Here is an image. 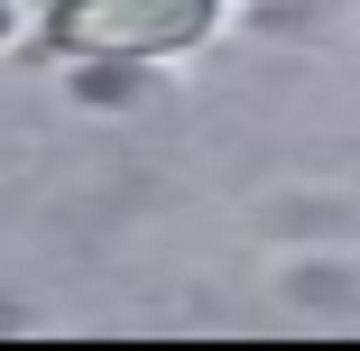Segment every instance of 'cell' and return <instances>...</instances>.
I'll list each match as a JSON object with an SVG mask.
<instances>
[{"instance_id": "obj_1", "label": "cell", "mask_w": 360, "mask_h": 351, "mask_svg": "<svg viewBox=\"0 0 360 351\" xmlns=\"http://www.w3.org/2000/svg\"><path fill=\"white\" fill-rule=\"evenodd\" d=\"M222 0H56L46 19V46L75 56V65H148V56H176L212 28Z\"/></svg>"}]
</instances>
